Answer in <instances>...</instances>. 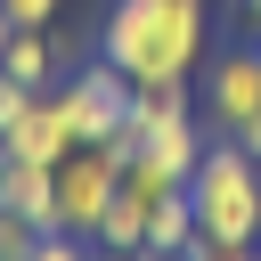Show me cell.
Returning <instances> with one entry per match:
<instances>
[{
    "label": "cell",
    "mask_w": 261,
    "mask_h": 261,
    "mask_svg": "<svg viewBox=\"0 0 261 261\" xmlns=\"http://www.w3.org/2000/svg\"><path fill=\"white\" fill-rule=\"evenodd\" d=\"M24 261H98V245H90V237H73V228H41Z\"/></svg>",
    "instance_id": "obj_11"
},
{
    "label": "cell",
    "mask_w": 261,
    "mask_h": 261,
    "mask_svg": "<svg viewBox=\"0 0 261 261\" xmlns=\"http://www.w3.org/2000/svg\"><path fill=\"white\" fill-rule=\"evenodd\" d=\"M0 8H8L16 24H49V16H57V0H0Z\"/></svg>",
    "instance_id": "obj_15"
},
{
    "label": "cell",
    "mask_w": 261,
    "mask_h": 261,
    "mask_svg": "<svg viewBox=\"0 0 261 261\" xmlns=\"http://www.w3.org/2000/svg\"><path fill=\"white\" fill-rule=\"evenodd\" d=\"M33 237H41V228H33L24 212H8V204H0V261H24V253H33Z\"/></svg>",
    "instance_id": "obj_12"
},
{
    "label": "cell",
    "mask_w": 261,
    "mask_h": 261,
    "mask_svg": "<svg viewBox=\"0 0 261 261\" xmlns=\"http://www.w3.org/2000/svg\"><path fill=\"white\" fill-rule=\"evenodd\" d=\"M147 261H188V253H147Z\"/></svg>",
    "instance_id": "obj_18"
},
{
    "label": "cell",
    "mask_w": 261,
    "mask_h": 261,
    "mask_svg": "<svg viewBox=\"0 0 261 261\" xmlns=\"http://www.w3.org/2000/svg\"><path fill=\"white\" fill-rule=\"evenodd\" d=\"M0 73H16L24 90H49V73H57L49 24H16V33H8V49H0Z\"/></svg>",
    "instance_id": "obj_9"
},
{
    "label": "cell",
    "mask_w": 261,
    "mask_h": 261,
    "mask_svg": "<svg viewBox=\"0 0 261 261\" xmlns=\"http://www.w3.org/2000/svg\"><path fill=\"white\" fill-rule=\"evenodd\" d=\"M0 204H8V212H24L33 228H57V163L0 155Z\"/></svg>",
    "instance_id": "obj_8"
},
{
    "label": "cell",
    "mask_w": 261,
    "mask_h": 261,
    "mask_svg": "<svg viewBox=\"0 0 261 261\" xmlns=\"http://www.w3.org/2000/svg\"><path fill=\"white\" fill-rule=\"evenodd\" d=\"M253 261H261V245H253Z\"/></svg>",
    "instance_id": "obj_19"
},
{
    "label": "cell",
    "mask_w": 261,
    "mask_h": 261,
    "mask_svg": "<svg viewBox=\"0 0 261 261\" xmlns=\"http://www.w3.org/2000/svg\"><path fill=\"white\" fill-rule=\"evenodd\" d=\"M0 155H24V163H65L73 155V122H65L57 90H33V106L0 130Z\"/></svg>",
    "instance_id": "obj_6"
},
{
    "label": "cell",
    "mask_w": 261,
    "mask_h": 261,
    "mask_svg": "<svg viewBox=\"0 0 261 261\" xmlns=\"http://www.w3.org/2000/svg\"><path fill=\"white\" fill-rule=\"evenodd\" d=\"M188 261H253V245H220V237H196Z\"/></svg>",
    "instance_id": "obj_14"
},
{
    "label": "cell",
    "mask_w": 261,
    "mask_h": 261,
    "mask_svg": "<svg viewBox=\"0 0 261 261\" xmlns=\"http://www.w3.org/2000/svg\"><path fill=\"white\" fill-rule=\"evenodd\" d=\"M237 8H245V24H261V0H237Z\"/></svg>",
    "instance_id": "obj_17"
},
{
    "label": "cell",
    "mask_w": 261,
    "mask_h": 261,
    "mask_svg": "<svg viewBox=\"0 0 261 261\" xmlns=\"http://www.w3.org/2000/svg\"><path fill=\"white\" fill-rule=\"evenodd\" d=\"M57 106H65V122H73V147H82V139L122 147V130H130V82H122L106 57L82 65L73 82H57Z\"/></svg>",
    "instance_id": "obj_5"
},
{
    "label": "cell",
    "mask_w": 261,
    "mask_h": 261,
    "mask_svg": "<svg viewBox=\"0 0 261 261\" xmlns=\"http://www.w3.org/2000/svg\"><path fill=\"white\" fill-rule=\"evenodd\" d=\"M8 33H16V16H8V8H0V49H8Z\"/></svg>",
    "instance_id": "obj_16"
},
{
    "label": "cell",
    "mask_w": 261,
    "mask_h": 261,
    "mask_svg": "<svg viewBox=\"0 0 261 261\" xmlns=\"http://www.w3.org/2000/svg\"><path fill=\"white\" fill-rule=\"evenodd\" d=\"M98 57L130 90L188 82L204 65V0H114L106 8V33H98Z\"/></svg>",
    "instance_id": "obj_1"
},
{
    "label": "cell",
    "mask_w": 261,
    "mask_h": 261,
    "mask_svg": "<svg viewBox=\"0 0 261 261\" xmlns=\"http://www.w3.org/2000/svg\"><path fill=\"white\" fill-rule=\"evenodd\" d=\"M114 188H122V147H106V139H82V147L57 163V228H73V237H98V220H106Z\"/></svg>",
    "instance_id": "obj_4"
},
{
    "label": "cell",
    "mask_w": 261,
    "mask_h": 261,
    "mask_svg": "<svg viewBox=\"0 0 261 261\" xmlns=\"http://www.w3.org/2000/svg\"><path fill=\"white\" fill-rule=\"evenodd\" d=\"M188 204H196V237L261 245V155H245L237 139L204 147V163L188 171Z\"/></svg>",
    "instance_id": "obj_3"
},
{
    "label": "cell",
    "mask_w": 261,
    "mask_h": 261,
    "mask_svg": "<svg viewBox=\"0 0 261 261\" xmlns=\"http://www.w3.org/2000/svg\"><path fill=\"white\" fill-rule=\"evenodd\" d=\"M188 245H196V204H188V188H171V196H155L147 253H188Z\"/></svg>",
    "instance_id": "obj_10"
},
{
    "label": "cell",
    "mask_w": 261,
    "mask_h": 261,
    "mask_svg": "<svg viewBox=\"0 0 261 261\" xmlns=\"http://www.w3.org/2000/svg\"><path fill=\"white\" fill-rule=\"evenodd\" d=\"M204 106H212V122L237 139V130L261 114V49H228V57L212 65V82H204Z\"/></svg>",
    "instance_id": "obj_7"
},
{
    "label": "cell",
    "mask_w": 261,
    "mask_h": 261,
    "mask_svg": "<svg viewBox=\"0 0 261 261\" xmlns=\"http://www.w3.org/2000/svg\"><path fill=\"white\" fill-rule=\"evenodd\" d=\"M24 106H33V90H24V82H16V73H0V130H8V122H16V114H24Z\"/></svg>",
    "instance_id": "obj_13"
},
{
    "label": "cell",
    "mask_w": 261,
    "mask_h": 261,
    "mask_svg": "<svg viewBox=\"0 0 261 261\" xmlns=\"http://www.w3.org/2000/svg\"><path fill=\"white\" fill-rule=\"evenodd\" d=\"M204 130L188 114V82H147L130 90V130H122V171L147 188H188V171L204 163Z\"/></svg>",
    "instance_id": "obj_2"
}]
</instances>
